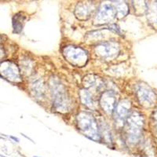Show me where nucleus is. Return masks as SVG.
Wrapping results in <instances>:
<instances>
[{
    "mask_svg": "<svg viewBox=\"0 0 157 157\" xmlns=\"http://www.w3.org/2000/svg\"><path fill=\"white\" fill-rule=\"evenodd\" d=\"M140 92H141V98L143 101L152 103L155 100V94L152 93V91L148 90L147 89H141Z\"/></svg>",
    "mask_w": 157,
    "mask_h": 157,
    "instance_id": "2",
    "label": "nucleus"
},
{
    "mask_svg": "<svg viewBox=\"0 0 157 157\" xmlns=\"http://www.w3.org/2000/svg\"><path fill=\"white\" fill-rule=\"evenodd\" d=\"M152 10L150 11L149 17L152 18V23H157V4H154L151 8Z\"/></svg>",
    "mask_w": 157,
    "mask_h": 157,
    "instance_id": "3",
    "label": "nucleus"
},
{
    "mask_svg": "<svg viewBox=\"0 0 157 157\" xmlns=\"http://www.w3.org/2000/svg\"><path fill=\"white\" fill-rule=\"evenodd\" d=\"M11 138H12V139H13L14 140V141H17L18 142V141H19V139H18V138H17V137H13V136H11Z\"/></svg>",
    "mask_w": 157,
    "mask_h": 157,
    "instance_id": "5",
    "label": "nucleus"
},
{
    "mask_svg": "<svg viewBox=\"0 0 157 157\" xmlns=\"http://www.w3.org/2000/svg\"><path fill=\"white\" fill-rule=\"evenodd\" d=\"M12 71V69H11V68H10V67H9V68H7V70H6V71ZM6 75H8V77H9V75H10L9 72H7V73H6ZM14 75L15 78H17V74H15V73H11V74H10V76H11V75Z\"/></svg>",
    "mask_w": 157,
    "mask_h": 157,
    "instance_id": "4",
    "label": "nucleus"
},
{
    "mask_svg": "<svg viewBox=\"0 0 157 157\" xmlns=\"http://www.w3.org/2000/svg\"><path fill=\"white\" fill-rule=\"evenodd\" d=\"M35 157H38V156H35Z\"/></svg>",
    "mask_w": 157,
    "mask_h": 157,
    "instance_id": "7",
    "label": "nucleus"
},
{
    "mask_svg": "<svg viewBox=\"0 0 157 157\" xmlns=\"http://www.w3.org/2000/svg\"><path fill=\"white\" fill-rule=\"evenodd\" d=\"M1 156H2V157H6V156H3V155H1Z\"/></svg>",
    "mask_w": 157,
    "mask_h": 157,
    "instance_id": "6",
    "label": "nucleus"
},
{
    "mask_svg": "<svg viewBox=\"0 0 157 157\" xmlns=\"http://www.w3.org/2000/svg\"><path fill=\"white\" fill-rule=\"evenodd\" d=\"M25 20V17L22 15L17 14L15 15L13 18V32L14 33H20L23 29V22Z\"/></svg>",
    "mask_w": 157,
    "mask_h": 157,
    "instance_id": "1",
    "label": "nucleus"
}]
</instances>
